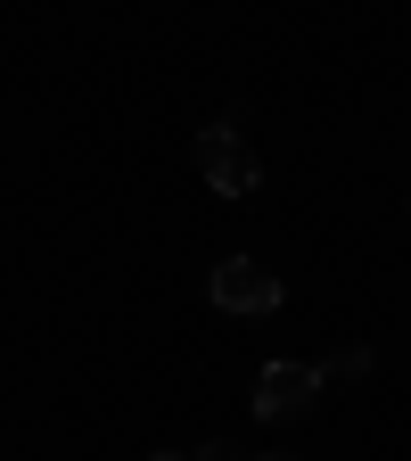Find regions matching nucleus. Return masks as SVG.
Instances as JSON below:
<instances>
[{
    "label": "nucleus",
    "instance_id": "5",
    "mask_svg": "<svg viewBox=\"0 0 411 461\" xmlns=\"http://www.w3.org/2000/svg\"><path fill=\"white\" fill-rule=\"evenodd\" d=\"M190 461H247V453H239V445H222V437H214V445H198Z\"/></svg>",
    "mask_w": 411,
    "mask_h": 461
},
{
    "label": "nucleus",
    "instance_id": "3",
    "mask_svg": "<svg viewBox=\"0 0 411 461\" xmlns=\"http://www.w3.org/2000/svg\"><path fill=\"white\" fill-rule=\"evenodd\" d=\"M321 363H264L255 371V395H247V412L255 420H305L313 403H321Z\"/></svg>",
    "mask_w": 411,
    "mask_h": 461
},
{
    "label": "nucleus",
    "instance_id": "6",
    "mask_svg": "<svg viewBox=\"0 0 411 461\" xmlns=\"http://www.w3.org/2000/svg\"><path fill=\"white\" fill-rule=\"evenodd\" d=\"M247 461H297V453H247Z\"/></svg>",
    "mask_w": 411,
    "mask_h": 461
},
{
    "label": "nucleus",
    "instance_id": "4",
    "mask_svg": "<svg viewBox=\"0 0 411 461\" xmlns=\"http://www.w3.org/2000/svg\"><path fill=\"white\" fill-rule=\"evenodd\" d=\"M362 371H371L362 346H345V355H329V363H321V379H362Z\"/></svg>",
    "mask_w": 411,
    "mask_h": 461
},
{
    "label": "nucleus",
    "instance_id": "2",
    "mask_svg": "<svg viewBox=\"0 0 411 461\" xmlns=\"http://www.w3.org/2000/svg\"><path fill=\"white\" fill-rule=\"evenodd\" d=\"M206 297H214V313H239V321H255V313H280V272L272 264H255V256H222L214 272H206Z\"/></svg>",
    "mask_w": 411,
    "mask_h": 461
},
{
    "label": "nucleus",
    "instance_id": "7",
    "mask_svg": "<svg viewBox=\"0 0 411 461\" xmlns=\"http://www.w3.org/2000/svg\"><path fill=\"white\" fill-rule=\"evenodd\" d=\"M148 461H190V453H148Z\"/></svg>",
    "mask_w": 411,
    "mask_h": 461
},
{
    "label": "nucleus",
    "instance_id": "1",
    "mask_svg": "<svg viewBox=\"0 0 411 461\" xmlns=\"http://www.w3.org/2000/svg\"><path fill=\"white\" fill-rule=\"evenodd\" d=\"M190 149H198V173L214 182V198H255V190H264V157L247 149L239 124H206Z\"/></svg>",
    "mask_w": 411,
    "mask_h": 461
}]
</instances>
